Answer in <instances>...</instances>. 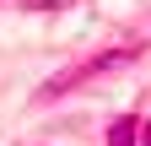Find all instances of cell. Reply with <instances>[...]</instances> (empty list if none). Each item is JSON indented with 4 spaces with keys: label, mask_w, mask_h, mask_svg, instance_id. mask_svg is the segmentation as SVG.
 Masks as SVG:
<instances>
[{
    "label": "cell",
    "mask_w": 151,
    "mask_h": 146,
    "mask_svg": "<svg viewBox=\"0 0 151 146\" xmlns=\"http://www.w3.org/2000/svg\"><path fill=\"white\" fill-rule=\"evenodd\" d=\"M140 146H151V124H140Z\"/></svg>",
    "instance_id": "obj_2"
},
{
    "label": "cell",
    "mask_w": 151,
    "mask_h": 146,
    "mask_svg": "<svg viewBox=\"0 0 151 146\" xmlns=\"http://www.w3.org/2000/svg\"><path fill=\"white\" fill-rule=\"evenodd\" d=\"M135 130H140L135 119H113V130H108V146H135Z\"/></svg>",
    "instance_id": "obj_1"
}]
</instances>
